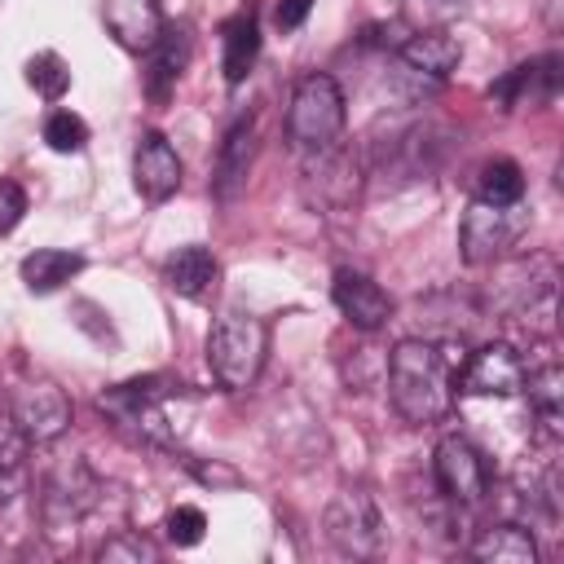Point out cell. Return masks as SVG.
Wrapping results in <instances>:
<instances>
[{
  "label": "cell",
  "mask_w": 564,
  "mask_h": 564,
  "mask_svg": "<svg viewBox=\"0 0 564 564\" xmlns=\"http://www.w3.org/2000/svg\"><path fill=\"white\" fill-rule=\"evenodd\" d=\"M463 357L467 348L445 339H401L388 357V397H392V410L423 427V423H436L454 410V383H458V370H463Z\"/></svg>",
  "instance_id": "cell-1"
},
{
  "label": "cell",
  "mask_w": 564,
  "mask_h": 564,
  "mask_svg": "<svg viewBox=\"0 0 564 564\" xmlns=\"http://www.w3.org/2000/svg\"><path fill=\"white\" fill-rule=\"evenodd\" d=\"M181 397H189L185 383H167V379H128V383L101 392L97 405H101V414H110L119 427H128L137 441H145V445H167V449H172V445L181 441V432H185L181 414L172 410V401H181Z\"/></svg>",
  "instance_id": "cell-2"
},
{
  "label": "cell",
  "mask_w": 564,
  "mask_h": 564,
  "mask_svg": "<svg viewBox=\"0 0 564 564\" xmlns=\"http://www.w3.org/2000/svg\"><path fill=\"white\" fill-rule=\"evenodd\" d=\"M269 357V326L251 313H220L207 330V370L225 392H242L260 379Z\"/></svg>",
  "instance_id": "cell-3"
},
{
  "label": "cell",
  "mask_w": 564,
  "mask_h": 564,
  "mask_svg": "<svg viewBox=\"0 0 564 564\" xmlns=\"http://www.w3.org/2000/svg\"><path fill=\"white\" fill-rule=\"evenodd\" d=\"M344 119H348V106H344L339 84L326 70H308L291 88V101H286V141L300 154L335 150L344 137Z\"/></svg>",
  "instance_id": "cell-4"
},
{
  "label": "cell",
  "mask_w": 564,
  "mask_h": 564,
  "mask_svg": "<svg viewBox=\"0 0 564 564\" xmlns=\"http://www.w3.org/2000/svg\"><path fill=\"white\" fill-rule=\"evenodd\" d=\"M432 476H436V489L454 507H476L494 489L489 454L471 436H463V432H445L436 441V449H432Z\"/></svg>",
  "instance_id": "cell-5"
},
{
  "label": "cell",
  "mask_w": 564,
  "mask_h": 564,
  "mask_svg": "<svg viewBox=\"0 0 564 564\" xmlns=\"http://www.w3.org/2000/svg\"><path fill=\"white\" fill-rule=\"evenodd\" d=\"M326 538L344 555H379L383 551V516L366 489H339L326 507Z\"/></svg>",
  "instance_id": "cell-6"
},
{
  "label": "cell",
  "mask_w": 564,
  "mask_h": 564,
  "mask_svg": "<svg viewBox=\"0 0 564 564\" xmlns=\"http://www.w3.org/2000/svg\"><path fill=\"white\" fill-rule=\"evenodd\" d=\"M520 229H524L520 203L516 207H494V203L471 198V207L463 212V225H458V251H463L467 264H494L507 247H516Z\"/></svg>",
  "instance_id": "cell-7"
},
{
  "label": "cell",
  "mask_w": 564,
  "mask_h": 564,
  "mask_svg": "<svg viewBox=\"0 0 564 564\" xmlns=\"http://www.w3.org/2000/svg\"><path fill=\"white\" fill-rule=\"evenodd\" d=\"M524 375H529V366L511 344H485V348L463 357L454 392H463V397H520Z\"/></svg>",
  "instance_id": "cell-8"
},
{
  "label": "cell",
  "mask_w": 564,
  "mask_h": 564,
  "mask_svg": "<svg viewBox=\"0 0 564 564\" xmlns=\"http://www.w3.org/2000/svg\"><path fill=\"white\" fill-rule=\"evenodd\" d=\"M560 66H564L560 53H542L533 62H520L498 84H489V101L498 110H520V106L538 110V106H551L560 97V84H564V70Z\"/></svg>",
  "instance_id": "cell-9"
},
{
  "label": "cell",
  "mask_w": 564,
  "mask_h": 564,
  "mask_svg": "<svg viewBox=\"0 0 564 564\" xmlns=\"http://www.w3.org/2000/svg\"><path fill=\"white\" fill-rule=\"evenodd\" d=\"M555 295V260L551 256H520L502 269V282L494 286V308L524 317L538 304H546Z\"/></svg>",
  "instance_id": "cell-10"
},
{
  "label": "cell",
  "mask_w": 564,
  "mask_h": 564,
  "mask_svg": "<svg viewBox=\"0 0 564 564\" xmlns=\"http://www.w3.org/2000/svg\"><path fill=\"white\" fill-rule=\"evenodd\" d=\"M132 185L150 203H167L181 189V159L163 132H141L132 150Z\"/></svg>",
  "instance_id": "cell-11"
},
{
  "label": "cell",
  "mask_w": 564,
  "mask_h": 564,
  "mask_svg": "<svg viewBox=\"0 0 564 564\" xmlns=\"http://www.w3.org/2000/svg\"><path fill=\"white\" fill-rule=\"evenodd\" d=\"M9 414L18 419V427L26 432L31 445H48V441H57L70 427V401L53 383H26V388H18Z\"/></svg>",
  "instance_id": "cell-12"
},
{
  "label": "cell",
  "mask_w": 564,
  "mask_h": 564,
  "mask_svg": "<svg viewBox=\"0 0 564 564\" xmlns=\"http://www.w3.org/2000/svg\"><path fill=\"white\" fill-rule=\"evenodd\" d=\"M330 300H335V308L344 313V322H348L352 330H379V326H388V317H392L388 291H383L375 278L357 273V269H335Z\"/></svg>",
  "instance_id": "cell-13"
},
{
  "label": "cell",
  "mask_w": 564,
  "mask_h": 564,
  "mask_svg": "<svg viewBox=\"0 0 564 564\" xmlns=\"http://www.w3.org/2000/svg\"><path fill=\"white\" fill-rule=\"evenodd\" d=\"M97 502V480L84 463H66L48 476V489H44V524L48 533L57 529H75L79 516Z\"/></svg>",
  "instance_id": "cell-14"
},
{
  "label": "cell",
  "mask_w": 564,
  "mask_h": 564,
  "mask_svg": "<svg viewBox=\"0 0 564 564\" xmlns=\"http://www.w3.org/2000/svg\"><path fill=\"white\" fill-rule=\"evenodd\" d=\"M101 22L110 40L128 53H150L167 26L159 0H101Z\"/></svg>",
  "instance_id": "cell-15"
},
{
  "label": "cell",
  "mask_w": 564,
  "mask_h": 564,
  "mask_svg": "<svg viewBox=\"0 0 564 564\" xmlns=\"http://www.w3.org/2000/svg\"><path fill=\"white\" fill-rule=\"evenodd\" d=\"M251 159H256V119L242 115L225 128L220 137V150H216V172H212V189L220 203L238 198V189L247 185V172H251Z\"/></svg>",
  "instance_id": "cell-16"
},
{
  "label": "cell",
  "mask_w": 564,
  "mask_h": 564,
  "mask_svg": "<svg viewBox=\"0 0 564 564\" xmlns=\"http://www.w3.org/2000/svg\"><path fill=\"white\" fill-rule=\"evenodd\" d=\"M397 57H401V66H405L410 75H423V79L441 84V79H449V75L458 70L463 48H458V40L445 35V31H410V35L397 44Z\"/></svg>",
  "instance_id": "cell-17"
},
{
  "label": "cell",
  "mask_w": 564,
  "mask_h": 564,
  "mask_svg": "<svg viewBox=\"0 0 564 564\" xmlns=\"http://www.w3.org/2000/svg\"><path fill=\"white\" fill-rule=\"evenodd\" d=\"M216 278H220V264H216V256H212L207 247H198V242H189V247H181V251H172V256L163 260V282H167L176 295H185V300H207V295L216 291Z\"/></svg>",
  "instance_id": "cell-18"
},
{
  "label": "cell",
  "mask_w": 564,
  "mask_h": 564,
  "mask_svg": "<svg viewBox=\"0 0 564 564\" xmlns=\"http://www.w3.org/2000/svg\"><path fill=\"white\" fill-rule=\"evenodd\" d=\"M256 57H260V22H256L251 9H242V13H234L220 26V70H225V84L229 88L242 84L251 75Z\"/></svg>",
  "instance_id": "cell-19"
},
{
  "label": "cell",
  "mask_w": 564,
  "mask_h": 564,
  "mask_svg": "<svg viewBox=\"0 0 564 564\" xmlns=\"http://www.w3.org/2000/svg\"><path fill=\"white\" fill-rule=\"evenodd\" d=\"M524 392H529V414L538 423V436L555 441L564 432V375L555 361L538 366L524 375Z\"/></svg>",
  "instance_id": "cell-20"
},
{
  "label": "cell",
  "mask_w": 564,
  "mask_h": 564,
  "mask_svg": "<svg viewBox=\"0 0 564 564\" xmlns=\"http://www.w3.org/2000/svg\"><path fill=\"white\" fill-rule=\"evenodd\" d=\"M189 48H194V44H189V31H185V26H163L159 44L150 48V75H145V93H150L154 101H167L172 84L185 75Z\"/></svg>",
  "instance_id": "cell-21"
},
{
  "label": "cell",
  "mask_w": 564,
  "mask_h": 564,
  "mask_svg": "<svg viewBox=\"0 0 564 564\" xmlns=\"http://www.w3.org/2000/svg\"><path fill=\"white\" fill-rule=\"evenodd\" d=\"M485 564H538V542L524 524H494L480 529V538L467 546Z\"/></svg>",
  "instance_id": "cell-22"
},
{
  "label": "cell",
  "mask_w": 564,
  "mask_h": 564,
  "mask_svg": "<svg viewBox=\"0 0 564 564\" xmlns=\"http://www.w3.org/2000/svg\"><path fill=\"white\" fill-rule=\"evenodd\" d=\"M84 269V256L79 251H66V247H40L22 260V282L31 295H48L57 286H66L75 273Z\"/></svg>",
  "instance_id": "cell-23"
},
{
  "label": "cell",
  "mask_w": 564,
  "mask_h": 564,
  "mask_svg": "<svg viewBox=\"0 0 564 564\" xmlns=\"http://www.w3.org/2000/svg\"><path fill=\"white\" fill-rule=\"evenodd\" d=\"M476 198H480V203H494V207H516V203H524V172H520V163H511V159H489V163L476 172Z\"/></svg>",
  "instance_id": "cell-24"
},
{
  "label": "cell",
  "mask_w": 564,
  "mask_h": 564,
  "mask_svg": "<svg viewBox=\"0 0 564 564\" xmlns=\"http://www.w3.org/2000/svg\"><path fill=\"white\" fill-rule=\"evenodd\" d=\"M26 84H31L44 101H57V97L70 88V66L62 62V53L44 48V53H35V57L26 62Z\"/></svg>",
  "instance_id": "cell-25"
},
{
  "label": "cell",
  "mask_w": 564,
  "mask_h": 564,
  "mask_svg": "<svg viewBox=\"0 0 564 564\" xmlns=\"http://www.w3.org/2000/svg\"><path fill=\"white\" fill-rule=\"evenodd\" d=\"M44 141H48V150H57V154H79V150L88 145V123H84L75 110H53V115L44 119Z\"/></svg>",
  "instance_id": "cell-26"
},
{
  "label": "cell",
  "mask_w": 564,
  "mask_h": 564,
  "mask_svg": "<svg viewBox=\"0 0 564 564\" xmlns=\"http://www.w3.org/2000/svg\"><path fill=\"white\" fill-rule=\"evenodd\" d=\"M97 560L101 564H119V560H128V564H154L159 560V546L154 542H145V538H137V533H115V538H106L101 546H97Z\"/></svg>",
  "instance_id": "cell-27"
},
{
  "label": "cell",
  "mask_w": 564,
  "mask_h": 564,
  "mask_svg": "<svg viewBox=\"0 0 564 564\" xmlns=\"http://www.w3.org/2000/svg\"><path fill=\"white\" fill-rule=\"evenodd\" d=\"M163 529H167V542L172 546H198L203 533H207V516L198 507H176Z\"/></svg>",
  "instance_id": "cell-28"
},
{
  "label": "cell",
  "mask_w": 564,
  "mask_h": 564,
  "mask_svg": "<svg viewBox=\"0 0 564 564\" xmlns=\"http://www.w3.org/2000/svg\"><path fill=\"white\" fill-rule=\"evenodd\" d=\"M26 432L18 427V419L13 414H0V476H13L18 467H22V458H26Z\"/></svg>",
  "instance_id": "cell-29"
},
{
  "label": "cell",
  "mask_w": 564,
  "mask_h": 564,
  "mask_svg": "<svg viewBox=\"0 0 564 564\" xmlns=\"http://www.w3.org/2000/svg\"><path fill=\"white\" fill-rule=\"evenodd\" d=\"M26 216V194H22V185L18 181H0V238L4 234H13L18 229V220Z\"/></svg>",
  "instance_id": "cell-30"
},
{
  "label": "cell",
  "mask_w": 564,
  "mask_h": 564,
  "mask_svg": "<svg viewBox=\"0 0 564 564\" xmlns=\"http://www.w3.org/2000/svg\"><path fill=\"white\" fill-rule=\"evenodd\" d=\"M308 13H313V0H278L273 26H278V31H295V26H304Z\"/></svg>",
  "instance_id": "cell-31"
},
{
  "label": "cell",
  "mask_w": 564,
  "mask_h": 564,
  "mask_svg": "<svg viewBox=\"0 0 564 564\" xmlns=\"http://www.w3.org/2000/svg\"><path fill=\"white\" fill-rule=\"evenodd\" d=\"M189 471H194L203 485H238V471H234V467H220V463L207 467V463H194V458H189Z\"/></svg>",
  "instance_id": "cell-32"
},
{
  "label": "cell",
  "mask_w": 564,
  "mask_h": 564,
  "mask_svg": "<svg viewBox=\"0 0 564 564\" xmlns=\"http://www.w3.org/2000/svg\"><path fill=\"white\" fill-rule=\"evenodd\" d=\"M432 9H445V13H454V9H463V0H427Z\"/></svg>",
  "instance_id": "cell-33"
}]
</instances>
